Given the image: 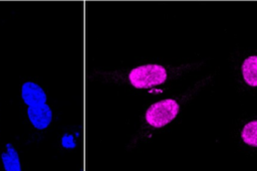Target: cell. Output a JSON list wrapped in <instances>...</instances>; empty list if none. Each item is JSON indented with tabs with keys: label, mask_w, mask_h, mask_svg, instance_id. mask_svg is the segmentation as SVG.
<instances>
[{
	"label": "cell",
	"mask_w": 257,
	"mask_h": 171,
	"mask_svg": "<svg viewBox=\"0 0 257 171\" xmlns=\"http://www.w3.org/2000/svg\"><path fill=\"white\" fill-rule=\"evenodd\" d=\"M21 97L28 106L27 116L33 127L46 129L52 121V111L46 104L47 97L43 89L33 81H26L21 87Z\"/></svg>",
	"instance_id": "1"
},
{
	"label": "cell",
	"mask_w": 257,
	"mask_h": 171,
	"mask_svg": "<svg viewBox=\"0 0 257 171\" xmlns=\"http://www.w3.org/2000/svg\"><path fill=\"white\" fill-rule=\"evenodd\" d=\"M167 70L160 64H145L133 68L128 80L137 89H149L164 83L167 80Z\"/></svg>",
	"instance_id": "2"
},
{
	"label": "cell",
	"mask_w": 257,
	"mask_h": 171,
	"mask_svg": "<svg viewBox=\"0 0 257 171\" xmlns=\"http://www.w3.org/2000/svg\"><path fill=\"white\" fill-rule=\"evenodd\" d=\"M180 105L173 99L157 102L149 107L145 118L147 123L154 128H162L171 123L178 115Z\"/></svg>",
	"instance_id": "3"
},
{
	"label": "cell",
	"mask_w": 257,
	"mask_h": 171,
	"mask_svg": "<svg viewBox=\"0 0 257 171\" xmlns=\"http://www.w3.org/2000/svg\"><path fill=\"white\" fill-rule=\"evenodd\" d=\"M7 152L1 154V160L5 171H22L17 150L11 143L6 144Z\"/></svg>",
	"instance_id": "4"
},
{
	"label": "cell",
	"mask_w": 257,
	"mask_h": 171,
	"mask_svg": "<svg viewBox=\"0 0 257 171\" xmlns=\"http://www.w3.org/2000/svg\"><path fill=\"white\" fill-rule=\"evenodd\" d=\"M241 70L245 82L251 87H257V55L245 58Z\"/></svg>",
	"instance_id": "5"
},
{
	"label": "cell",
	"mask_w": 257,
	"mask_h": 171,
	"mask_svg": "<svg viewBox=\"0 0 257 171\" xmlns=\"http://www.w3.org/2000/svg\"><path fill=\"white\" fill-rule=\"evenodd\" d=\"M241 138L245 144L257 147V120L251 121L243 127L241 131Z\"/></svg>",
	"instance_id": "6"
}]
</instances>
